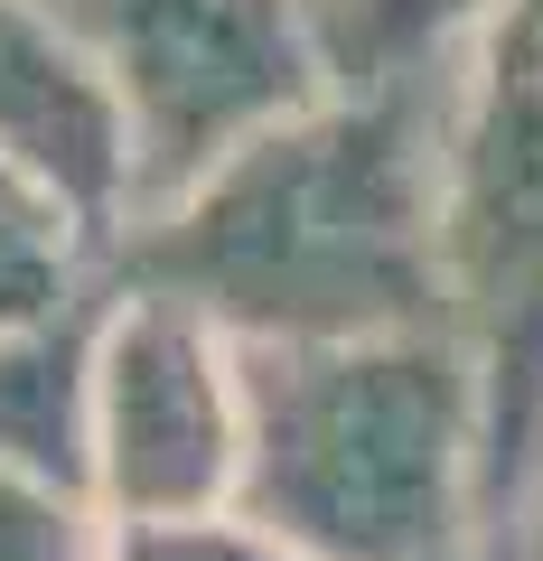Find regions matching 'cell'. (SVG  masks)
Instances as JSON below:
<instances>
[{"label":"cell","instance_id":"6da1fadb","mask_svg":"<svg viewBox=\"0 0 543 561\" xmlns=\"http://www.w3.org/2000/svg\"><path fill=\"white\" fill-rule=\"evenodd\" d=\"M450 94H319L188 197L103 243L122 290L197 309L235 346H338L441 328Z\"/></svg>","mask_w":543,"mask_h":561},{"label":"cell","instance_id":"7a4b0ae2","mask_svg":"<svg viewBox=\"0 0 543 561\" xmlns=\"http://www.w3.org/2000/svg\"><path fill=\"white\" fill-rule=\"evenodd\" d=\"M235 515L291 561H460L487 524V402L450 328L244 346Z\"/></svg>","mask_w":543,"mask_h":561},{"label":"cell","instance_id":"3957f363","mask_svg":"<svg viewBox=\"0 0 543 561\" xmlns=\"http://www.w3.org/2000/svg\"><path fill=\"white\" fill-rule=\"evenodd\" d=\"M441 328L468 346L487 402V524L516 534L543 459V57L516 20L450 94Z\"/></svg>","mask_w":543,"mask_h":561},{"label":"cell","instance_id":"277c9868","mask_svg":"<svg viewBox=\"0 0 543 561\" xmlns=\"http://www.w3.org/2000/svg\"><path fill=\"white\" fill-rule=\"evenodd\" d=\"M132 131V216L188 197L328 94L309 0H47Z\"/></svg>","mask_w":543,"mask_h":561},{"label":"cell","instance_id":"5b68a950","mask_svg":"<svg viewBox=\"0 0 543 561\" xmlns=\"http://www.w3.org/2000/svg\"><path fill=\"white\" fill-rule=\"evenodd\" d=\"M244 486V346L197 309L122 290L94 356V505L103 524L235 515Z\"/></svg>","mask_w":543,"mask_h":561},{"label":"cell","instance_id":"8992f818","mask_svg":"<svg viewBox=\"0 0 543 561\" xmlns=\"http://www.w3.org/2000/svg\"><path fill=\"white\" fill-rule=\"evenodd\" d=\"M0 160L66 206L94 243L132 225V131L84 38L47 0H0Z\"/></svg>","mask_w":543,"mask_h":561},{"label":"cell","instance_id":"52a82bcc","mask_svg":"<svg viewBox=\"0 0 543 561\" xmlns=\"http://www.w3.org/2000/svg\"><path fill=\"white\" fill-rule=\"evenodd\" d=\"M103 309H113V272L76 290L47 319L0 328V468L10 478H47L94 496V356H103Z\"/></svg>","mask_w":543,"mask_h":561},{"label":"cell","instance_id":"ba28073f","mask_svg":"<svg viewBox=\"0 0 543 561\" xmlns=\"http://www.w3.org/2000/svg\"><path fill=\"white\" fill-rule=\"evenodd\" d=\"M506 20H516V0H309L328 94L460 84Z\"/></svg>","mask_w":543,"mask_h":561},{"label":"cell","instance_id":"9c48e42d","mask_svg":"<svg viewBox=\"0 0 543 561\" xmlns=\"http://www.w3.org/2000/svg\"><path fill=\"white\" fill-rule=\"evenodd\" d=\"M94 280H103V243L47 187H29L20 169L0 160V328L47 319V309H66Z\"/></svg>","mask_w":543,"mask_h":561},{"label":"cell","instance_id":"30bf717a","mask_svg":"<svg viewBox=\"0 0 543 561\" xmlns=\"http://www.w3.org/2000/svg\"><path fill=\"white\" fill-rule=\"evenodd\" d=\"M0 561H113V524L76 486L0 468Z\"/></svg>","mask_w":543,"mask_h":561},{"label":"cell","instance_id":"8fae6325","mask_svg":"<svg viewBox=\"0 0 543 561\" xmlns=\"http://www.w3.org/2000/svg\"><path fill=\"white\" fill-rule=\"evenodd\" d=\"M113 561H291L244 515H188V524H113Z\"/></svg>","mask_w":543,"mask_h":561},{"label":"cell","instance_id":"7c38bea8","mask_svg":"<svg viewBox=\"0 0 543 561\" xmlns=\"http://www.w3.org/2000/svg\"><path fill=\"white\" fill-rule=\"evenodd\" d=\"M460 561H534V534H524V524H516V534L478 542V552H460Z\"/></svg>","mask_w":543,"mask_h":561},{"label":"cell","instance_id":"4fadbf2b","mask_svg":"<svg viewBox=\"0 0 543 561\" xmlns=\"http://www.w3.org/2000/svg\"><path fill=\"white\" fill-rule=\"evenodd\" d=\"M524 534H534V552H543V459H534V486H524Z\"/></svg>","mask_w":543,"mask_h":561},{"label":"cell","instance_id":"5bb4252c","mask_svg":"<svg viewBox=\"0 0 543 561\" xmlns=\"http://www.w3.org/2000/svg\"><path fill=\"white\" fill-rule=\"evenodd\" d=\"M516 28L534 38V57H543V0H516Z\"/></svg>","mask_w":543,"mask_h":561},{"label":"cell","instance_id":"9a60e30c","mask_svg":"<svg viewBox=\"0 0 543 561\" xmlns=\"http://www.w3.org/2000/svg\"><path fill=\"white\" fill-rule=\"evenodd\" d=\"M534 561H543V552H534Z\"/></svg>","mask_w":543,"mask_h":561}]
</instances>
